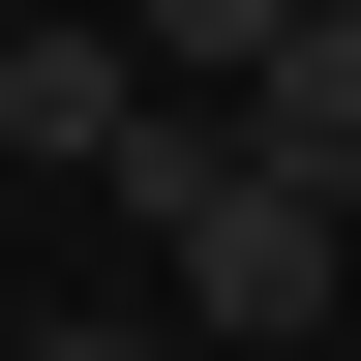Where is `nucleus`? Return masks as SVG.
<instances>
[{
	"label": "nucleus",
	"mask_w": 361,
	"mask_h": 361,
	"mask_svg": "<svg viewBox=\"0 0 361 361\" xmlns=\"http://www.w3.org/2000/svg\"><path fill=\"white\" fill-rule=\"evenodd\" d=\"M121 211H151V271L211 301V331H331V241H361V211H331V180H271L241 121H180V90H151V151H121Z\"/></svg>",
	"instance_id": "1"
},
{
	"label": "nucleus",
	"mask_w": 361,
	"mask_h": 361,
	"mask_svg": "<svg viewBox=\"0 0 361 361\" xmlns=\"http://www.w3.org/2000/svg\"><path fill=\"white\" fill-rule=\"evenodd\" d=\"M241 151H271V180H331V211H361V0H301V61L241 90Z\"/></svg>",
	"instance_id": "3"
},
{
	"label": "nucleus",
	"mask_w": 361,
	"mask_h": 361,
	"mask_svg": "<svg viewBox=\"0 0 361 361\" xmlns=\"http://www.w3.org/2000/svg\"><path fill=\"white\" fill-rule=\"evenodd\" d=\"M0 151L30 180H121L151 151V30H30V61H0Z\"/></svg>",
	"instance_id": "2"
},
{
	"label": "nucleus",
	"mask_w": 361,
	"mask_h": 361,
	"mask_svg": "<svg viewBox=\"0 0 361 361\" xmlns=\"http://www.w3.org/2000/svg\"><path fill=\"white\" fill-rule=\"evenodd\" d=\"M121 30H151V61H241V90L301 61V0H121Z\"/></svg>",
	"instance_id": "4"
},
{
	"label": "nucleus",
	"mask_w": 361,
	"mask_h": 361,
	"mask_svg": "<svg viewBox=\"0 0 361 361\" xmlns=\"http://www.w3.org/2000/svg\"><path fill=\"white\" fill-rule=\"evenodd\" d=\"M0 361H180V331H151V301H30Z\"/></svg>",
	"instance_id": "5"
}]
</instances>
